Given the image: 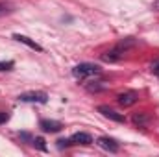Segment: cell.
Masks as SVG:
<instances>
[{
  "mask_svg": "<svg viewBox=\"0 0 159 157\" xmlns=\"http://www.w3.org/2000/svg\"><path fill=\"white\" fill-rule=\"evenodd\" d=\"M137 100H139V92L137 91H126V92H120L119 96H117V102H119L122 107H129Z\"/></svg>",
  "mask_w": 159,
  "mask_h": 157,
  "instance_id": "3957f363",
  "label": "cell"
},
{
  "mask_svg": "<svg viewBox=\"0 0 159 157\" xmlns=\"http://www.w3.org/2000/svg\"><path fill=\"white\" fill-rule=\"evenodd\" d=\"M70 144H72L70 139H69V141H67V139H59V141H57V148H67V146H70Z\"/></svg>",
  "mask_w": 159,
  "mask_h": 157,
  "instance_id": "5bb4252c",
  "label": "cell"
},
{
  "mask_svg": "<svg viewBox=\"0 0 159 157\" xmlns=\"http://www.w3.org/2000/svg\"><path fill=\"white\" fill-rule=\"evenodd\" d=\"M148 115H144V113H143V115H135V117H133V124H137V126H144V124H146V122H148Z\"/></svg>",
  "mask_w": 159,
  "mask_h": 157,
  "instance_id": "8fae6325",
  "label": "cell"
},
{
  "mask_svg": "<svg viewBox=\"0 0 159 157\" xmlns=\"http://www.w3.org/2000/svg\"><path fill=\"white\" fill-rule=\"evenodd\" d=\"M7 13H9V7H7L6 4H0V17H2V15H7Z\"/></svg>",
  "mask_w": 159,
  "mask_h": 157,
  "instance_id": "9a60e30c",
  "label": "cell"
},
{
  "mask_svg": "<svg viewBox=\"0 0 159 157\" xmlns=\"http://www.w3.org/2000/svg\"><path fill=\"white\" fill-rule=\"evenodd\" d=\"M13 39H15V41H19V43H22V44H26V46H30L32 50H37V52H43V46H41V44H37L35 41H32L30 37H26V35L15 34V35H13Z\"/></svg>",
  "mask_w": 159,
  "mask_h": 157,
  "instance_id": "ba28073f",
  "label": "cell"
},
{
  "mask_svg": "<svg viewBox=\"0 0 159 157\" xmlns=\"http://www.w3.org/2000/svg\"><path fill=\"white\" fill-rule=\"evenodd\" d=\"M122 54H124V50H120L119 46H117V48H113V50H109V52L102 54V59H104V61L113 63V61H119L120 57H122Z\"/></svg>",
  "mask_w": 159,
  "mask_h": 157,
  "instance_id": "9c48e42d",
  "label": "cell"
},
{
  "mask_svg": "<svg viewBox=\"0 0 159 157\" xmlns=\"http://www.w3.org/2000/svg\"><path fill=\"white\" fill-rule=\"evenodd\" d=\"M152 72H154L156 76H159V61H154V63H152Z\"/></svg>",
  "mask_w": 159,
  "mask_h": 157,
  "instance_id": "2e32d148",
  "label": "cell"
},
{
  "mask_svg": "<svg viewBox=\"0 0 159 157\" xmlns=\"http://www.w3.org/2000/svg\"><path fill=\"white\" fill-rule=\"evenodd\" d=\"M32 144H34L35 148H39V150H43V152L46 150V144H44V139H43V137H35V139L32 141Z\"/></svg>",
  "mask_w": 159,
  "mask_h": 157,
  "instance_id": "7c38bea8",
  "label": "cell"
},
{
  "mask_svg": "<svg viewBox=\"0 0 159 157\" xmlns=\"http://www.w3.org/2000/svg\"><path fill=\"white\" fill-rule=\"evenodd\" d=\"M107 85H106V81H96V83H93V85H87V91H93V92H98V91H104Z\"/></svg>",
  "mask_w": 159,
  "mask_h": 157,
  "instance_id": "30bf717a",
  "label": "cell"
},
{
  "mask_svg": "<svg viewBox=\"0 0 159 157\" xmlns=\"http://www.w3.org/2000/svg\"><path fill=\"white\" fill-rule=\"evenodd\" d=\"M7 118H9V115H7L6 111H0V124H4V122H6Z\"/></svg>",
  "mask_w": 159,
  "mask_h": 157,
  "instance_id": "e0dca14e",
  "label": "cell"
},
{
  "mask_svg": "<svg viewBox=\"0 0 159 157\" xmlns=\"http://www.w3.org/2000/svg\"><path fill=\"white\" fill-rule=\"evenodd\" d=\"M39 128L44 131V133H57V131H61L63 124H61V122H57V120H48V118H43V120L39 122Z\"/></svg>",
  "mask_w": 159,
  "mask_h": 157,
  "instance_id": "277c9868",
  "label": "cell"
},
{
  "mask_svg": "<svg viewBox=\"0 0 159 157\" xmlns=\"http://www.w3.org/2000/svg\"><path fill=\"white\" fill-rule=\"evenodd\" d=\"M156 7L159 9V0H156Z\"/></svg>",
  "mask_w": 159,
  "mask_h": 157,
  "instance_id": "ac0fdd59",
  "label": "cell"
},
{
  "mask_svg": "<svg viewBox=\"0 0 159 157\" xmlns=\"http://www.w3.org/2000/svg\"><path fill=\"white\" fill-rule=\"evenodd\" d=\"M100 74V67L94 63H80L72 69V76L78 79H85L91 76H98Z\"/></svg>",
  "mask_w": 159,
  "mask_h": 157,
  "instance_id": "6da1fadb",
  "label": "cell"
},
{
  "mask_svg": "<svg viewBox=\"0 0 159 157\" xmlns=\"http://www.w3.org/2000/svg\"><path fill=\"white\" fill-rule=\"evenodd\" d=\"M15 67L13 61H0V72H6V70H11Z\"/></svg>",
  "mask_w": 159,
  "mask_h": 157,
  "instance_id": "4fadbf2b",
  "label": "cell"
},
{
  "mask_svg": "<svg viewBox=\"0 0 159 157\" xmlns=\"http://www.w3.org/2000/svg\"><path fill=\"white\" fill-rule=\"evenodd\" d=\"M98 146L100 148H104V150H107V152H111V154H117L120 148V144L115 141V139H109V137H100L98 141Z\"/></svg>",
  "mask_w": 159,
  "mask_h": 157,
  "instance_id": "5b68a950",
  "label": "cell"
},
{
  "mask_svg": "<svg viewBox=\"0 0 159 157\" xmlns=\"http://www.w3.org/2000/svg\"><path fill=\"white\" fill-rule=\"evenodd\" d=\"M98 111H100V113H102L106 118L115 120V122H124V120H126L122 113H117L115 109H111V107H107V105H100V107H98Z\"/></svg>",
  "mask_w": 159,
  "mask_h": 157,
  "instance_id": "8992f818",
  "label": "cell"
},
{
  "mask_svg": "<svg viewBox=\"0 0 159 157\" xmlns=\"http://www.w3.org/2000/svg\"><path fill=\"white\" fill-rule=\"evenodd\" d=\"M20 102H28V104H46L48 102V94L41 92V91H32V92H22L19 96Z\"/></svg>",
  "mask_w": 159,
  "mask_h": 157,
  "instance_id": "7a4b0ae2",
  "label": "cell"
},
{
  "mask_svg": "<svg viewBox=\"0 0 159 157\" xmlns=\"http://www.w3.org/2000/svg\"><path fill=\"white\" fill-rule=\"evenodd\" d=\"M70 141H72V144H83V146H87V144H93V137H91L89 133H83V131L74 133V135L70 137Z\"/></svg>",
  "mask_w": 159,
  "mask_h": 157,
  "instance_id": "52a82bcc",
  "label": "cell"
}]
</instances>
